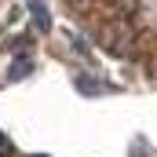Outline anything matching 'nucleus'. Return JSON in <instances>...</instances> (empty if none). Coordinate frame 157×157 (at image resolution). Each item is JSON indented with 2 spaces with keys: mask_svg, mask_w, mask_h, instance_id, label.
<instances>
[{
  "mask_svg": "<svg viewBox=\"0 0 157 157\" xmlns=\"http://www.w3.org/2000/svg\"><path fill=\"white\" fill-rule=\"evenodd\" d=\"M7 154V139H4V135H0V157Z\"/></svg>",
  "mask_w": 157,
  "mask_h": 157,
  "instance_id": "obj_3",
  "label": "nucleus"
},
{
  "mask_svg": "<svg viewBox=\"0 0 157 157\" xmlns=\"http://www.w3.org/2000/svg\"><path fill=\"white\" fill-rule=\"evenodd\" d=\"M29 7H33V22H37L40 29H48V26H51V18H48V11H44V4H40V0H33Z\"/></svg>",
  "mask_w": 157,
  "mask_h": 157,
  "instance_id": "obj_1",
  "label": "nucleus"
},
{
  "mask_svg": "<svg viewBox=\"0 0 157 157\" xmlns=\"http://www.w3.org/2000/svg\"><path fill=\"white\" fill-rule=\"evenodd\" d=\"M29 70H33V62H29V59H18V62L11 66V73H7V77H11V80H22Z\"/></svg>",
  "mask_w": 157,
  "mask_h": 157,
  "instance_id": "obj_2",
  "label": "nucleus"
}]
</instances>
